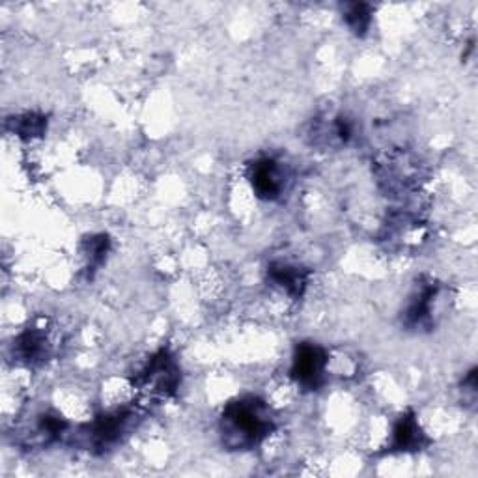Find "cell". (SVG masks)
<instances>
[{
    "label": "cell",
    "instance_id": "cell-1",
    "mask_svg": "<svg viewBox=\"0 0 478 478\" xmlns=\"http://www.w3.org/2000/svg\"><path fill=\"white\" fill-rule=\"evenodd\" d=\"M275 422L266 402L247 397L230 402L223 417H220V430H223V439L230 449L245 451L252 449L273 432Z\"/></svg>",
    "mask_w": 478,
    "mask_h": 478
},
{
    "label": "cell",
    "instance_id": "cell-2",
    "mask_svg": "<svg viewBox=\"0 0 478 478\" xmlns=\"http://www.w3.org/2000/svg\"><path fill=\"white\" fill-rule=\"evenodd\" d=\"M329 366V355L314 343H303L296 348L292 361V378L306 390H318Z\"/></svg>",
    "mask_w": 478,
    "mask_h": 478
},
{
    "label": "cell",
    "instance_id": "cell-3",
    "mask_svg": "<svg viewBox=\"0 0 478 478\" xmlns=\"http://www.w3.org/2000/svg\"><path fill=\"white\" fill-rule=\"evenodd\" d=\"M180 374L174 358L166 351H159L153 355L144 370L139 375V385L150 392V395L158 397H168L173 395L174 389L178 387Z\"/></svg>",
    "mask_w": 478,
    "mask_h": 478
},
{
    "label": "cell",
    "instance_id": "cell-4",
    "mask_svg": "<svg viewBox=\"0 0 478 478\" xmlns=\"http://www.w3.org/2000/svg\"><path fill=\"white\" fill-rule=\"evenodd\" d=\"M251 183L254 193L264 200H277L284 195L288 174L277 159H260L251 166Z\"/></svg>",
    "mask_w": 478,
    "mask_h": 478
},
{
    "label": "cell",
    "instance_id": "cell-5",
    "mask_svg": "<svg viewBox=\"0 0 478 478\" xmlns=\"http://www.w3.org/2000/svg\"><path fill=\"white\" fill-rule=\"evenodd\" d=\"M131 415L126 412H116V413H109L99 417L89 430V441L94 449H101L105 451L111 445L122 437V434L126 432L127 424H129Z\"/></svg>",
    "mask_w": 478,
    "mask_h": 478
},
{
    "label": "cell",
    "instance_id": "cell-6",
    "mask_svg": "<svg viewBox=\"0 0 478 478\" xmlns=\"http://www.w3.org/2000/svg\"><path fill=\"white\" fill-rule=\"evenodd\" d=\"M437 296L439 288L436 284H426L419 289V294L412 299L405 311V323L409 328H422L432 321Z\"/></svg>",
    "mask_w": 478,
    "mask_h": 478
},
{
    "label": "cell",
    "instance_id": "cell-7",
    "mask_svg": "<svg viewBox=\"0 0 478 478\" xmlns=\"http://www.w3.org/2000/svg\"><path fill=\"white\" fill-rule=\"evenodd\" d=\"M424 445V434L420 430V426L415 419V415H404L398 419L395 424V430H392V451L400 452H413L420 451Z\"/></svg>",
    "mask_w": 478,
    "mask_h": 478
},
{
    "label": "cell",
    "instance_id": "cell-8",
    "mask_svg": "<svg viewBox=\"0 0 478 478\" xmlns=\"http://www.w3.org/2000/svg\"><path fill=\"white\" fill-rule=\"evenodd\" d=\"M271 282L279 286L288 296L301 297L306 288V273L299 266L277 262L269 267Z\"/></svg>",
    "mask_w": 478,
    "mask_h": 478
},
{
    "label": "cell",
    "instance_id": "cell-9",
    "mask_svg": "<svg viewBox=\"0 0 478 478\" xmlns=\"http://www.w3.org/2000/svg\"><path fill=\"white\" fill-rule=\"evenodd\" d=\"M15 353L21 361L34 365L49 355V338L40 329H27L15 343Z\"/></svg>",
    "mask_w": 478,
    "mask_h": 478
},
{
    "label": "cell",
    "instance_id": "cell-10",
    "mask_svg": "<svg viewBox=\"0 0 478 478\" xmlns=\"http://www.w3.org/2000/svg\"><path fill=\"white\" fill-rule=\"evenodd\" d=\"M344 19L348 23V27L355 32V34H363L368 30L370 27V21H372V17H370V6L366 4H350L346 8V15H344Z\"/></svg>",
    "mask_w": 478,
    "mask_h": 478
},
{
    "label": "cell",
    "instance_id": "cell-11",
    "mask_svg": "<svg viewBox=\"0 0 478 478\" xmlns=\"http://www.w3.org/2000/svg\"><path fill=\"white\" fill-rule=\"evenodd\" d=\"M45 127V120L36 114H27L15 122L13 129L21 136H40Z\"/></svg>",
    "mask_w": 478,
    "mask_h": 478
}]
</instances>
